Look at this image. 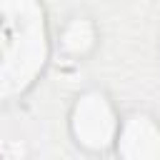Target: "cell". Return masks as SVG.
<instances>
[{"label": "cell", "mask_w": 160, "mask_h": 160, "mask_svg": "<svg viewBox=\"0 0 160 160\" xmlns=\"http://www.w3.org/2000/svg\"><path fill=\"white\" fill-rule=\"evenodd\" d=\"M48 60L45 15L38 2H0V102L25 92Z\"/></svg>", "instance_id": "obj_1"}, {"label": "cell", "mask_w": 160, "mask_h": 160, "mask_svg": "<svg viewBox=\"0 0 160 160\" xmlns=\"http://www.w3.org/2000/svg\"><path fill=\"white\" fill-rule=\"evenodd\" d=\"M70 125L78 142L85 145L88 150H105L118 138V120H115L112 105L98 90L85 92L75 102Z\"/></svg>", "instance_id": "obj_2"}, {"label": "cell", "mask_w": 160, "mask_h": 160, "mask_svg": "<svg viewBox=\"0 0 160 160\" xmlns=\"http://www.w3.org/2000/svg\"><path fill=\"white\" fill-rule=\"evenodd\" d=\"M115 140L122 160H160V128L148 115H130Z\"/></svg>", "instance_id": "obj_3"}, {"label": "cell", "mask_w": 160, "mask_h": 160, "mask_svg": "<svg viewBox=\"0 0 160 160\" xmlns=\"http://www.w3.org/2000/svg\"><path fill=\"white\" fill-rule=\"evenodd\" d=\"M92 45V25L88 20H72L62 32V48L72 55H82Z\"/></svg>", "instance_id": "obj_4"}]
</instances>
